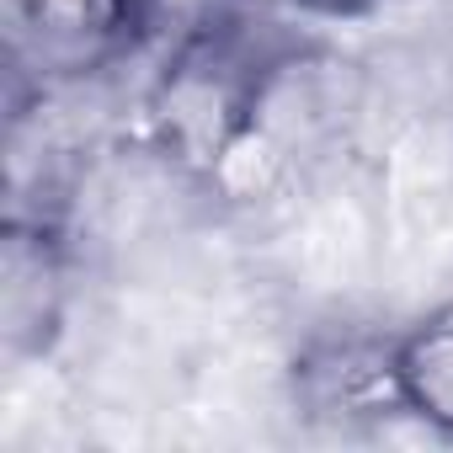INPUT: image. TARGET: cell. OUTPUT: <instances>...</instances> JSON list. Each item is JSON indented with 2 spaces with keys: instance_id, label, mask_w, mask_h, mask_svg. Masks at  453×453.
Segmentation results:
<instances>
[{
  "instance_id": "6da1fadb",
  "label": "cell",
  "mask_w": 453,
  "mask_h": 453,
  "mask_svg": "<svg viewBox=\"0 0 453 453\" xmlns=\"http://www.w3.org/2000/svg\"><path fill=\"white\" fill-rule=\"evenodd\" d=\"M262 17L267 12H246L224 0V12L187 22L165 43L160 65L144 75L128 107L134 112L128 139L144 144L176 176H187L197 192H208L219 160L251 123L262 75L288 43L267 33Z\"/></svg>"
},
{
  "instance_id": "7a4b0ae2",
  "label": "cell",
  "mask_w": 453,
  "mask_h": 453,
  "mask_svg": "<svg viewBox=\"0 0 453 453\" xmlns=\"http://www.w3.org/2000/svg\"><path fill=\"white\" fill-rule=\"evenodd\" d=\"M283 400L299 421L326 432H373L384 421H411L395 331H373L363 320L310 326L283 363Z\"/></svg>"
},
{
  "instance_id": "3957f363",
  "label": "cell",
  "mask_w": 453,
  "mask_h": 453,
  "mask_svg": "<svg viewBox=\"0 0 453 453\" xmlns=\"http://www.w3.org/2000/svg\"><path fill=\"white\" fill-rule=\"evenodd\" d=\"M81 267L86 246L70 224L38 219V213H6L0 235V352L12 373L49 363L65 336L81 299Z\"/></svg>"
},
{
  "instance_id": "277c9868",
  "label": "cell",
  "mask_w": 453,
  "mask_h": 453,
  "mask_svg": "<svg viewBox=\"0 0 453 453\" xmlns=\"http://www.w3.org/2000/svg\"><path fill=\"white\" fill-rule=\"evenodd\" d=\"M165 22V0H12L17 54L38 81L112 75L144 54Z\"/></svg>"
},
{
  "instance_id": "5b68a950",
  "label": "cell",
  "mask_w": 453,
  "mask_h": 453,
  "mask_svg": "<svg viewBox=\"0 0 453 453\" xmlns=\"http://www.w3.org/2000/svg\"><path fill=\"white\" fill-rule=\"evenodd\" d=\"M395 363H400V395L405 416L453 442V294L426 304L411 326L395 331Z\"/></svg>"
},
{
  "instance_id": "8992f818",
  "label": "cell",
  "mask_w": 453,
  "mask_h": 453,
  "mask_svg": "<svg viewBox=\"0 0 453 453\" xmlns=\"http://www.w3.org/2000/svg\"><path fill=\"white\" fill-rule=\"evenodd\" d=\"M384 0H310V17H331V22H357L373 17Z\"/></svg>"
},
{
  "instance_id": "52a82bcc",
  "label": "cell",
  "mask_w": 453,
  "mask_h": 453,
  "mask_svg": "<svg viewBox=\"0 0 453 453\" xmlns=\"http://www.w3.org/2000/svg\"><path fill=\"white\" fill-rule=\"evenodd\" d=\"M230 6H246V12H267V17H278V12H304V17H310V0H230Z\"/></svg>"
}]
</instances>
